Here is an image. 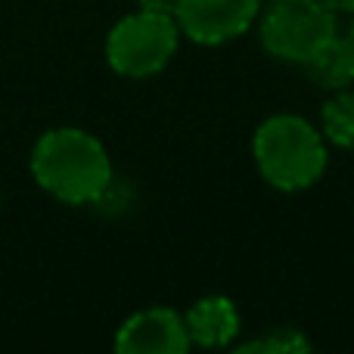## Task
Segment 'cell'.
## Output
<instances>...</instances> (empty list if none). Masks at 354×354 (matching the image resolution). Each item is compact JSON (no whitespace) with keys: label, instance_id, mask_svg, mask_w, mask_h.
I'll return each instance as SVG.
<instances>
[{"label":"cell","instance_id":"obj_1","mask_svg":"<svg viewBox=\"0 0 354 354\" xmlns=\"http://www.w3.org/2000/svg\"><path fill=\"white\" fill-rule=\"evenodd\" d=\"M31 174L37 187L66 205L100 202L112 187L109 153L81 128L47 131L31 149Z\"/></svg>","mask_w":354,"mask_h":354},{"label":"cell","instance_id":"obj_5","mask_svg":"<svg viewBox=\"0 0 354 354\" xmlns=\"http://www.w3.org/2000/svg\"><path fill=\"white\" fill-rule=\"evenodd\" d=\"M261 12V0H177V28L189 41L218 47L245 35Z\"/></svg>","mask_w":354,"mask_h":354},{"label":"cell","instance_id":"obj_2","mask_svg":"<svg viewBox=\"0 0 354 354\" xmlns=\"http://www.w3.org/2000/svg\"><path fill=\"white\" fill-rule=\"evenodd\" d=\"M252 156L274 189H308L326 171V137L301 115H270L258 124Z\"/></svg>","mask_w":354,"mask_h":354},{"label":"cell","instance_id":"obj_13","mask_svg":"<svg viewBox=\"0 0 354 354\" xmlns=\"http://www.w3.org/2000/svg\"><path fill=\"white\" fill-rule=\"evenodd\" d=\"M351 41H354V28H351Z\"/></svg>","mask_w":354,"mask_h":354},{"label":"cell","instance_id":"obj_8","mask_svg":"<svg viewBox=\"0 0 354 354\" xmlns=\"http://www.w3.org/2000/svg\"><path fill=\"white\" fill-rule=\"evenodd\" d=\"M305 72L314 84L330 91V93L351 87V81H354V41H351V35H339L336 31V35L305 62Z\"/></svg>","mask_w":354,"mask_h":354},{"label":"cell","instance_id":"obj_9","mask_svg":"<svg viewBox=\"0 0 354 354\" xmlns=\"http://www.w3.org/2000/svg\"><path fill=\"white\" fill-rule=\"evenodd\" d=\"M324 137L339 149H354V91H336L324 103Z\"/></svg>","mask_w":354,"mask_h":354},{"label":"cell","instance_id":"obj_10","mask_svg":"<svg viewBox=\"0 0 354 354\" xmlns=\"http://www.w3.org/2000/svg\"><path fill=\"white\" fill-rule=\"evenodd\" d=\"M233 348L243 354H301V351H311V339L301 330H295V326H274L264 336L239 342Z\"/></svg>","mask_w":354,"mask_h":354},{"label":"cell","instance_id":"obj_6","mask_svg":"<svg viewBox=\"0 0 354 354\" xmlns=\"http://www.w3.org/2000/svg\"><path fill=\"white\" fill-rule=\"evenodd\" d=\"M189 345L183 314L171 308L137 311L115 333V351L122 354H183Z\"/></svg>","mask_w":354,"mask_h":354},{"label":"cell","instance_id":"obj_3","mask_svg":"<svg viewBox=\"0 0 354 354\" xmlns=\"http://www.w3.org/2000/svg\"><path fill=\"white\" fill-rule=\"evenodd\" d=\"M336 31V10L324 0H270L258 19L261 47L292 66H305Z\"/></svg>","mask_w":354,"mask_h":354},{"label":"cell","instance_id":"obj_11","mask_svg":"<svg viewBox=\"0 0 354 354\" xmlns=\"http://www.w3.org/2000/svg\"><path fill=\"white\" fill-rule=\"evenodd\" d=\"M140 10H149V12H165V16H174L177 10V0H137Z\"/></svg>","mask_w":354,"mask_h":354},{"label":"cell","instance_id":"obj_12","mask_svg":"<svg viewBox=\"0 0 354 354\" xmlns=\"http://www.w3.org/2000/svg\"><path fill=\"white\" fill-rule=\"evenodd\" d=\"M324 3L336 12H354V0H324Z\"/></svg>","mask_w":354,"mask_h":354},{"label":"cell","instance_id":"obj_7","mask_svg":"<svg viewBox=\"0 0 354 354\" xmlns=\"http://www.w3.org/2000/svg\"><path fill=\"white\" fill-rule=\"evenodd\" d=\"M189 342L199 348H227L239 336V311L227 295H208L183 314Z\"/></svg>","mask_w":354,"mask_h":354},{"label":"cell","instance_id":"obj_4","mask_svg":"<svg viewBox=\"0 0 354 354\" xmlns=\"http://www.w3.org/2000/svg\"><path fill=\"white\" fill-rule=\"evenodd\" d=\"M177 44H180V28L174 16L137 10L122 22H115V28L109 31L106 59L112 72L124 78H149L171 62Z\"/></svg>","mask_w":354,"mask_h":354}]
</instances>
